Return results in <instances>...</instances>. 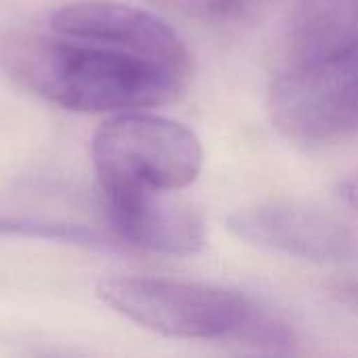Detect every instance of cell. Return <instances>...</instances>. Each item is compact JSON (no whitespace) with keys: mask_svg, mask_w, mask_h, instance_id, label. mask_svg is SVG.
<instances>
[{"mask_svg":"<svg viewBox=\"0 0 358 358\" xmlns=\"http://www.w3.org/2000/svg\"><path fill=\"white\" fill-rule=\"evenodd\" d=\"M2 69L25 90L84 113L132 111L174 101L189 76L132 50L78 38L15 36Z\"/></svg>","mask_w":358,"mask_h":358,"instance_id":"6da1fadb","label":"cell"},{"mask_svg":"<svg viewBox=\"0 0 358 358\" xmlns=\"http://www.w3.org/2000/svg\"><path fill=\"white\" fill-rule=\"evenodd\" d=\"M92 159L103 191L172 193L199 176L203 149L195 132L178 122L122 113L96 130Z\"/></svg>","mask_w":358,"mask_h":358,"instance_id":"7a4b0ae2","label":"cell"},{"mask_svg":"<svg viewBox=\"0 0 358 358\" xmlns=\"http://www.w3.org/2000/svg\"><path fill=\"white\" fill-rule=\"evenodd\" d=\"M96 294L141 327L185 340H231L256 306L233 289L162 277H109Z\"/></svg>","mask_w":358,"mask_h":358,"instance_id":"3957f363","label":"cell"},{"mask_svg":"<svg viewBox=\"0 0 358 358\" xmlns=\"http://www.w3.org/2000/svg\"><path fill=\"white\" fill-rule=\"evenodd\" d=\"M268 111L273 126L300 145L358 134V38L329 57L287 67L271 88Z\"/></svg>","mask_w":358,"mask_h":358,"instance_id":"277c9868","label":"cell"},{"mask_svg":"<svg viewBox=\"0 0 358 358\" xmlns=\"http://www.w3.org/2000/svg\"><path fill=\"white\" fill-rule=\"evenodd\" d=\"M229 231L260 250L317 264L358 260V229L340 216L292 201H271L233 212Z\"/></svg>","mask_w":358,"mask_h":358,"instance_id":"5b68a950","label":"cell"},{"mask_svg":"<svg viewBox=\"0 0 358 358\" xmlns=\"http://www.w3.org/2000/svg\"><path fill=\"white\" fill-rule=\"evenodd\" d=\"M50 27L67 38L113 44L191 76V52L180 36L157 15L111 0H82L61 6Z\"/></svg>","mask_w":358,"mask_h":358,"instance_id":"8992f818","label":"cell"},{"mask_svg":"<svg viewBox=\"0 0 358 358\" xmlns=\"http://www.w3.org/2000/svg\"><path fill=\"white\" fill-rule=\"evenodd\" d=\"M168 193L103 191L107 222L117 245L164 256H195L206 245L201 216Z\"/></svg>","mask_w":358,"mask_h":358,"instance_id":"52a82bcc","label":"cell"},{"mask_svg":"<svg viewBox=\"0 0 358 358\" xmlns=\"http://www.w3.org/2000/svg\"><path fill=\"white\" fill-rule=\"evenodd\" d=\"M358 38V0H296L287 34V67L334 55Z\"/></svg>","mask_w":358,"mask_h":358,"instance_id":"ba28073f","label":"cell"},{"mask_svg":"<svg viewBox=\"0 0 358 358\" xmlns=\"http://www.w3.org/2000/svg\"><path fill=\"white\" fill-rule=\"evenodd\" d=\"M0 237H29V239L73 243V245H86V248L117 245L113 235L105 231H96L84 224L50 222V220L17 216V214H0Z\"/></svg>","mask_w":358,"mask_h":358,"instance_id":"9c48e42d","label":"cell"},{"mask_svg":"<svg viewBox=\"0 0 358 358\" xmlns=\"http://www.w3.org/2000/svg\"><path fill=\"white\" fill-rule=\"evenodd\" d=\"M172 15L201 23H239L260 15L273 0H145Z\"/></svg>","mask_w":358,"mask_h":358,"instance_id":"30bf717a","label":"cell"},{"mask_svg":"<svg viewBox=\"0 0 358 358\" xmlns=\"http://www.w3.org/2000/svg\"><path fill=\"white\" fill-rule=\"evenodd\" d=\"M231 342L248 346L256 352L287 355V352H294L296 336H294V329H289V325L283 319H279L277 315L260 306H254L250 319L231 338Z\"/></svg>","mask_w":358,"mask_h":358,"instance_id":"8fae6325","label":"cell"},{"mask_svg":"<svg viewBox=\"0 0 358 358\" xmlns=\"http://www.w3.org/2000/svg\"><path fill=\"white\" fill-rule=\"evenodd\" d=\"M338 195L342 197L344 203H348L350 208H355L358 212V174L344 178L338 187Z\"/></svg>","mask_w":358,"mask_h":358,"instance_id":"7c38bea8","label":"cell"},{"mask_svg":"<svg viewBox=\"0 0 358 358\" xmlns=\"http://www.w3.org/2000/svg\"><path fill=\"white\" fill-rule=\"evenodd\" d=\"M344 296L350 300V302H355L358 304V285H350V287H344Z\"/></svg>","mask_w":358,"mask_h":358,"instance_id":"4fadbf2b","label":"cell"}]
</instances>
